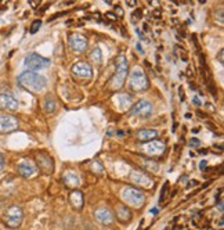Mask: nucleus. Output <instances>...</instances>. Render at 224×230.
Listing matches in <instances>:
<instances>
[{
	"label": "nucleus",
	"instance_id": "20",
	"mask_svg": "<svg viewBox=\"0 0 224 230\" xmlns=\"http://www.w3.org/2000/svg\"><path fill=\"white\" fill-rule=\"evenodd\" d=\"M62 180L65 182V184H68V186H77V184H79L77 175L73 173V172H67V173L64 175Z\"/></svg>",
	"mask_w": 224,
	"mask_h": 230
},
{
	"label": "nucleus",
	"instance_id": "36",
	"mask_svg": "<svg viewBox=\"0 0 224 230\" xmlns=\"http://www.w3.org/2000/svg\"><path fill=\"white\" fill-rule=\"evenodd\" d=\"M151 214H152V215L158 214V208H152V209H151Z\"/></svg>",
	"mask_w": 224,
	"mask_h": 230
},
{
	"label": "nucleus",
	"instance_id": "24",
	"mask_svg": "<svg viewBox=\"0 0 224 230\" xmlns=\"http://www.w3.org/2000/svg\"><path fill=\"white\" fill-rule=\"evenodd\" d=\"M167 189H169V182H165V184H163V189L162 191H161V197H159V200H161V202L162 201H165V198H166V194H167Z\"/></svg>",
	"mask_w": 224,
	"mask_h": 230
},
{
	"label": "nucleus",
	"instance_id": "31",
	"mask_svg": "<svg viewBox=\"0 0 224 230\" xmlns=\"http://www.w3.org/2000/svg\"><path fill=\"white\" fill-rule=\"evenodd\" d=\"M39 4H40V1H38V0H33V1H31V6H32L33 8H36Z\"/></svg>",
	"mask_w": 224,
	"mask_h": 230
},
{
	"label": "nucleus",
	"instance_id": "8",
	"mask_svg": "<svg viewBox=\"0 0 224 230\" xmlns=\"http://www.w3.org/2000/svg\"><path fill=\"white\" fill-rule=\"evenodd\" d=\"M72 74L79 76V78H83V79H90L93 76V69H91L89 63L79 61V63L72 65Z\"/></svg>",
	"mask_w": 224,
	"mask_h": 230
},
{
	"label": "nucleus",
	"instance_id": "13",
	"mask_svg": "<svg viewBox=\"0 0 224 230\" xmlns=\"http://www.w3.org/2000/svg\"><path fill=\"white\" fill-rule=\"evenodd\" d=\"M130 179L133 183L140 184V186H143V187H148V186H151V183H152L147 175L144 173V172H141V171H139V169H134V171L131 172Z\"/></svg>",
	"mask_w": 224,
	"mask_h": 230
},
{
	"label": "nucleus",
	"instance_id": "35",
	"mask_svg": "<svg viewBox=\"0 0 224 230\" xmlns=\"http://www.w3.org/2000/svg\"><path fill=\"white\" fill-rule=\"evenodd\" d=\"M107 17L111 18V20H116V16L115 14H112V13H107Z\"/></svg>",
	"mask_w": 224,
	"mask_h": 230
},
{
	"label": "nucleus",
	"instance_id": "39",
	"mask_svg": "<svg viewBox=\"0 0 224 230\" xmlns=\"http://www.w3.org/2000/svg\"><path fill=\"white\" fill-rule=\"evenodd\" d=\"M116 133H118V136H123V130H118Z\"/></svg>",
	"mask_w": 224,
	"mask_h": 230
},
{
	"label": "nucleus",
	"instance_id": "9",
	"mask_svg": "<svg viewBox=\"0 0 224 230\" xmlns=\"http://www.w3.org/2000/svg\"><path fill=\"white\" fill-rule=\"evenodd\" d=\"M18 108V101L15 100V97L7 93V92H1L0 93V110L4 111H15Z\"/></svg>",
	"mask_w": 224,
	"mask_h": 230
},
{
	"label": "nucleus",
	"instance_id": "37",
	"mask_svg": "<svg viewBox=\"0 0 224 230\" xmlns=\"http://www.w3.org/2000/svg\"><path fill=\"white\" fill-rule=\"evenodd\" d=\"M116 11L119 13V16H123V11H122V8L120 7H116Z\"/></svg>",
	"mask_w": 224,
	"mask_h": 230
},
{
	"label": "nucleus",
	"instance_id": "34",
	"mask_svg": "<svg viewBox=\"0 0 224 230\" xmlns=\"http://www.w3.org/2000/svg\"><path fill=\"white\" fill-rule=\"evenodd\" d=\"M127 3V6H130V7H134L136 6V0H129V1H126Z\"/></svg>",
	"mask_w": 224,
	"mask_h": 230
},
{
	"label": "nucleus",
	"instance_id": "2",
	"mask_svg": "<svg viewBox=\"0 0 224 230\" xmlns=\"http://www.w3.org/2000/svg\"><path fill=\"white\" fill-rule=\"evenodd\" d=\"M127 71H129L127 61H126L123 54H120L116 58V71L114 74V76L111 78L109 86L114 87V89H120V87L123 86L126 76H127Z\"/></svg>",
	"mask_w": 224,
	"mask_h": 230
},
{
	"label": "nucleus",
	"instance_id": "25",
	"mask_svg": "<svg viewBox=\"0 0 224 230\" xmlns=\"http://www.w3.org/2000/svg\"><path fill=\"white\" fill-rule=\"evenodd\" d=\"M216 204L219 205L220 211H223V189L219 190V197H216Z\"/></svg>",
	"mask_w": 224,
	"mask_h": 230
},
{
	"label": "nucleus",
	"instance_id": "19",
	"mask_svg": "<svg viewBox=\"0 0 224 230\" xmlns=\"http://www.w3.org/2000/svg\"><path fill=\"white\" fill-rule=\"evenodd\" d=\"M116 216L122 222H127V221L131 219V214L130 211H129V208L126 205H123V204H118L116 205Z\"/></svg>",
	"mask_w": 224,
	"mask_h": 230
},
{
	"label": "nucleus",
	"instance_id": "28",
	"mask_svg": "<svg viewBox=\"0 0 224 230\" xmlns=\"http://www.w3.org/2000/svg\"><path fill=\"white\" fill-rule=\"evenodd\" d=\"M178 94H180V100H181V101H184V98H186V94L183 93V87H180V89H178Z\"/></svg>",
	"mask_w": 224,
	"mask_h": 230
},
{
	"label": "nucleus",
	"instance_id": "29",
	"mask_svg": "<svg viewBox=\"0 0 224 230\" xmlns=\"http://www.w3.org/2000/svg\"><path fill=\"white\" fill-rule=\"evenodd\" d=\"M223 54H224V50L221 49V50L219 51V61H220V64H223Z\"/></svg>",
	"mask_w": 224,
	"mask_h": 230
},
{
	"label": "nucleus",
	"instance_id": "4",
	"mask_svg": "<svg viewBox=\"0 0 224 230\" xmlns=\"http://www.w3.org/2000/svg\"><path fill=\"white\" fill-rule=\"evenodd\" d=\"M123 198L130 204V205L139 208L141 206L144 202H145V196L143 191H140L139 189H134V187H124L123 193H122Z\"/></svg>",
	"mask_w": 224,
	"mask_h": 230
},
{
	"label": "nucleus",
	"instance_id": "23",
	"mask_svg": "<svg viewBox=\"0 0 224 230\" xmlns=\"http://www.w3.org/2000/svg\"><path fill=\"white\" fill-rule=\"evenodd\" d=\"M40 25H42V21L40 20H36V21H33L31 25V29H29V32H31L32 35L33 33H36V32L39 31V28H40Z\"/></svg>",
	"mask_w": 224,
	"mask_h": 230
},
{
	"label": "nucleus",
	"instance_id": "21",
	"mask_svg": "<svg viewBox=\"0 0 224 230\" xmlns=\"http://www.w3.org/2000/svg\"><path fill=\"white\" fill-rule=\"evenodd\" d=\"M44 111L46 112L55 111V101H54V98L51 97V94L46 96V100H44Z\"/></svg>",
	"mask_w": 224,
	"mask_h": 230
},
{
	"label": "nucleus",
	"instance_id": "18",
	"mask_svg": "<svg viewBox=\"0 0 224 230\" xmlns=\"http://www.w3.org/2000/svg\"><path fill=\"white\" fill-rule=\"evenodd\" d=\"M156 136H158V132L155 129H141L137 133V137L141 142H152Z\"/></svg>",
	"mask_w": 224,
	"mask_h": 230
},
{
	"label": "nucleus",
	"instance_id": "27",
	"mask_svg": "<svg viewBox=\"0 0 224 230\" xmlns=\"http://www.w3.org/2000/svg\"><path fill=\"white\" fill-rule=\"evenodd\" d=\"M199 144H201V142H199L198 139H195V137L190 139V146H191V147H199Z\"/></svg>",
	"mask_w": 224,
	"mask_h": 230
},
{
	"label": "nucleus",
	"instance_id": "11",
	"mask_svg": "<svg viewBox=\"0 0 224 230\" xmlns=\"http://www.w3.org/2000/svg\"><path fill=\"white\" fill-rule=\"evenodd\" d=\"M69 45L72 50H75L77 53H82L87 49V39H86L83 35H79V33H73L69 36Z\"/></svg>",
	"mask_w": 224,
	"mask_h": 230
},
{
	"label": "nucleus",
	"instance_id": "32",
	"mask_svg": "<svg viewBox=\"0 0 224 230\" xmlns=\"http://www.w3.org/2000/svg\"><path fill=\"white\" fill-rule=\"evenodd\" d=\"M192 103L195 104V105H201V101H199V98H198L196 96H195V97L192 98Z\"/></svg>",
	"mask_w": 224,
	"mask_h": 230
},
{
	"label": "nucleus",
	"instance_id": "33",
	"mask_svg": "<svg viewBox=\"0 0 224 230\" xmlns=\"http://www.w3.org/2000/svg\"><path fill=\"white\" fill-rule=\"evenodd\" d=\"M206 165H208V164H206V161H201V164H199V168H201L202 171H205V169H206V168H205Z\"/></svg>",
	"mask_w": 224,
	"mask_h": 230
},
{
	"label": "nucleus",
	"instance_id": "10",
	"mask_svg": "<svg viewBox=\"0 0 224 230\" xmlns=\"http://www.w3.org/2000/svg\"><path fill=\"white\" fill-rule=\"evenodd\" d=\"M18 127V119L13 115H0V133H8Z\"/></svg>",
	"mask_w": 224,
	"mask_h": 230
},
{
	"label": "nucleus",
	"instance_id": "7",
	"mask_svg": "<svg viewBox=\"0 0 224 230\" xmlns=\"http://www.w3.org/2000/svg\"><path fill=\"white\" fill-rule=\"evenodd\" d=\"M152 111H154V107L147 100H140L130 108L131 114L136 117H140V118H148L152 114Z\"/></svg>",
	"mask_w": 224,
	"mask_h": 230
},
{
	"label": "nucleus",
	"instance_id": "15",
	"mask_svg": "<svg viewBox=\"0 0 224 230\" xmlns=\"http://www.w3.org/2000/svg\"><path fill=\"white\" fill-rule=\"evenodd\" d=\"M94 215H96V219L100 223H102V225H109V223L112 222V219H114L112 214L109 212V209H107V208H98Z\"/></svg>",
	"mask_w": 224,
	"mask_h": 230
},
{
	"label": "nucleus",
	"instance_id": "38",
	"mask_svg": "<svg viewBox=\"0 0 224 230\" xmlns=\"http://www.w3.org/2000/svg\"><path fill=\"white\" fill-rule=\"evenodd\" d=\"M137 50H139L140 53H144V51H143V47H141V45H140V43L137 45Z\"/></svg>",
	"mask_w": 224,
	"mask_h": 230
},
{
	"label": "nucleus",
	"instance_id": "5",
	"mask_svg": "<svg viewBox=\"0 0 224 230\" xmlns=\"http://www.w3.org/2000/svg\"><path fill=\"white\" fill-rule=\"evenodd\" d=\"M24 218V212L20 206L13 205L10 206L7 211H6V216H4V221H6V225L11 229H17L21 222H22Z\"/></svg>",
	"mask_w": 224,
	"mask_h": 230
},
{
	"label": "nucleus",
	"instance_id": "26",
	"mask_svg": "<svg viewBox=\"0 0 224 230\" xmlns=\"http://www.w3.org/2000/svg\"><path fill=\"white\" fill-rule=\"evenodd\" d=\"M91 58H93L96 63H100L101 61V50L100 49H96L93 53H91Z\"/></svg>",
	"mask_w": 224,
	"mask_h": 230
},
{
	"label": "nucleus",
	"instance_id": "17",
	"mask_svg": "<svg viewBox=\"0 0 224 230\" xmlns=\"http://www.w3.org/2000/svg\"><path fill=\"white\" fill-rule=\"evenodd\" d=\"M69 200H71V204L73 205V208H76V209H82L83 202H85V198H83V194H82V191L73 190L69 194Z\"/></svg>",
	"mask_w": 224,
	"mask_h": 230
},
{
	"label": "nucleus",
	"instance_id": "22",
	"mask_svg": "<svg viewBox=\"0 0 224 230\" xmlns=\"http://www.w3.org/2000/svg\"><path fill=\"white\" fill-rule=\"evenodd\" d=\"M141 17H143V11H141L140 8H136V10L131 13V21L136 24L137 21H140V18H141Z\"/></svg>",
	"mask_w": 224,
	"mask_h": 230
},
{
	"label": "nucleus",
	"instance_id": "14",
	"mask_svg": "<svg viewBox=\"0 0 224 230\" xmlns=\"http://www.w3.org/2000/svg\"><path fill=\"white\" fill-rule=\"evenodd\" d=\"M163 150H165V144L162 142H158V140H152L151 143H148L144 146V151L149 154V155H158V154H162Z\"/></svg>",
	"mask_w": 224,
	"mask_h": 230
},
{
	"label": "nucleus",
	"instance_id": "30",
	"mask_svg": "<svg viewBox=\"0 0 224 230\" xmlns=\"http://www.w3.org/2000/svg\"><path fill=\"white\" fill-rule=\"evenodd\" d=\"M3 168H4V157L0 154V171H1Z\"/></svg>",
	"mask_w": 224,
	"mask_h": 230
},
{
	"label": "nucleus",
	"instance_id": "12",
	"mask_svg": "<svg viewBox=\"0 0 224 230\" xmlns=\"http://www.w3.org/2000/svg\"><path fill=\"white\" fill-rule=\"evenodd\" d=\"M17 169H18V173L21 175V176H24V177H31L32 175H35V172H36L35 164L32 161H29V159H22L18 164Z\"/></svg>",
	"mask_w": 224,
	"mask_h": 230
},
{
	"label": "nucleus",
	"instance_id": "3",
	"mask_svg": "<svg viewBox=\"0 0 224 230\" xmlns=\"http://www.w3.org/2000/svg\"><path fill=\"white\" fill-rule=\"evenodd\" d=\"M130 87L134 90V92H144L148 86H149V82H148V78L145 75V72L143 71L141 68L136 67L130 74Z\"/></svg>",
	"mask_w": 224,
	"mask_h": 230
},
{
	"label": "nucleus",
	"instance_id": "6",
	"mask_svg": "<svg viewBox=\"0 0 224 230\" xmlns=\"http://www.w3.org/2000/svg\"><path fill=\"white\" fill-rule=\"evenodd\" d=\"M48 64H50V60L42 57L40 54H38V53H32V54H29V56L25 58V65H26L32 72L43 69V68H46Z\"/></svg>",
	"mask_w": 224,
	"mask_h": 230
},
{
	"label": "nucleus",
	"instance_id": "1",
	"mask_svg": "<svg viewBox=\"0 0 224 230\" xmlns=\"http://www.w3.org/2000/svg\"><path fill=\"white\" fill-rule=\"evenodd\" d=\"M18 83H20V86L26 89L28 92L38 93V92L43 90L47 86V79L44 76L36 74V72L26 71V72H22L18 76Z\"/></svg>",
	"mask_w": 224,
	"mask_h": 230
},
{
	"label": "nucleus",
	"instance_id": "16",
	"mask_svg": "<svg viewBox=\"0 0 224 230\" xmlns=\"http://www.w3.org/2000/svg\"><path fill=\"white\" fill-rule=\"evenodd\" d=\"M36 161H38L39 167L42 168L44 172H53V159L51 157H48L46 154H39L36 157Z\"/></svg>",
	"mask_w": 224,
	"mask_h": 230
}]
</instances>
